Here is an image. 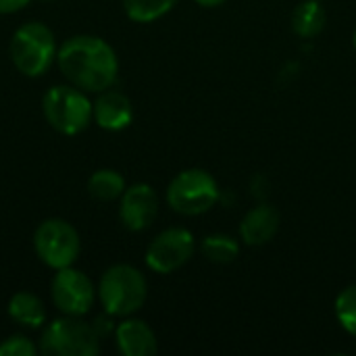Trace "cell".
Listing matches in <instances>:
<instances>
[{
  "instance_id": "obj_1",
  "label": "cell",
  "mask_w": 356,
  "mask_h": 356,
  "mask_svg": "<svg viewBox=\"0 0 356 356\" xmlns=\"http://www.w3.org/2000/svg\"><path fill=\"white\" fill-rule=\"evenodd\" d=\"M60 73L83 92L108 90L119 73V60L111 44L96 35H73L56 52Z\"/></svg>"
},
{
  "instance_id": "obj_2",
  "label": "cell",
  "mask_w": 356,
  "mask_h": 356,
  "mask_svg": "<svg viewBox=\"0 0 356 356\" xmlns=\"http://www.w3.org/2000/svg\"><path fill=\"white\" fill-rule=\"evenodd\" d=\"M148 296L146 277L131 265L108 267L98 284V298L111 317H129L140 311Z\"/></svg>"
},
{
  "instance_id": "obj_3",
  "label": "cell",
  "mask_w": 356,
  "mask_h": 356,
  "mask_svg": "<svg viewBox=\"0 0 356 356\" xmlns=\"http://www.w3.org/2000/svg\"><path fill=\"white\" fill-rule=\"evenodd\" d=\"M54 33L40 21L21 25L10 38V58L27 77L44 75L56 58Z\"/></svg>"
},
{
  "instance_id": "obj_4",
  "label": "cell",
  "mask_w": 356,
  "mask_h": 356,
  "mask_svg": "<svg viewBox=\"0 0 356 356\" xmlns=\"http://www.w3.org/2000/svg\"><path fill=\"white\" fill-rule=\"evenodd\" d=\"M40 353L46 356H94L100 353V334L79 317H58L46 325L40 338Z\"/></svg>"
},
{
  "instance_id": "obj_5",
  "label": "cell",
  "mask_w": 356,
  "mask_h": 356,
  "mask_svg": "<svg viewBox=\"0 0 356 356\" xmlns=\"http://www.w3.org/2000/svg\"><path fill=\"white\" fill-rule=\"evenodd\" d=\"M42 111L46 121L65 136L83 131L94 119L92 102L75 86H52L42 98Z\"/></svg>"
},
{
  "instance_id": "obj_6",
  "label": "cell",
  "mask_w": 356,
  "mask_h": 356,
  "mask_svg": "<svg viewBox=\"0 0 356 356\" xmlns=\"http://www.w3.org/2000/svg\"><path fill=\"white\" fill-rule=\"evenodd\" d=\"M219 200V186L204 169H186L173 177L167 188V202L175 213L202 215Z\"/></svg>"
},
{
  "instance_id": "obj_7",
  "label": "cell",
  "mask_w": 356,
  "mask_h": 356,
  "mask_svg": "<svg viewBox=\"0 0 356 356\" xmlns=\"http://www.w3.org/2000/svg\"><path fill=\"white\" fill-rule=\"evenodd\" d=\"M33 248L44 265L58 271L77 261L81 252V240L77 229L65 219H46L33 234Z\"/></svg>"
},
{
  "instance_id": "obj_8",
  "label": "cell",
  "mask_w": 356,
  "mask_h": 356,
  "mask_svg": "<svg viewBox=\"0 0 356 356\" xmlns=\"http://www.w3.org/2000/svg\"><path fill=\"white\" fill-rule=\"evenodd\" d=\"M194 236L184 227H171L161 232L146 250V265L156 273H173L181 269L194 254Z\"/></svg>"
},
{
  "instance_id": "obj_9",
  "label": "cell",
  "mask_w": 356,
  "mask_h": 356,
  "mask_svg": "<svg viewBox=\"0 0 356 356\" xmlns=\"http://www.w3.org/2000/svg\"><path fill=\"white\" fill-rule=\"evenodd\" d=\"M50 294L54 307L63 315H71V317L86 315L96 300V288L92 280L73 267H65L56 271L50 286Z\"/></svg>"
},
{
  "instance_id": "obj_10",
  "label": "cell",
  "mask_w": 356,
  "mask_h": 356,
  "mask_svg": "<svg viewBox=\"0 0 356 356\" xmlns=\"http://www.w3.org/2000/svg\"><path fill=\"white\" fill-rule=\"evenodd\" d=\"M121 223L129 232H142L150 227L159 215V196L148 184H134L125 188L119 207Z\"/></svg>"
},
{
  "instance_id": "obj_11",
  "label": "cell",
  "mask_w": 356,
  "mask_h": 356,
  "mask_svg": "<svg viewBox=\"0 0 356 356\" xmlns=\"http://www.w3.org/2000/svg\"><path fill=\"white\" fill-rule=\"evenodd\" d=\"M94 113V121L106 129V131H119V129H125L131 119H134V106H131V100L117 92V90H102L98 92V98L96 102L92 104Z\"/></svg>"
},
{
  "instance_id": "obj_12",
  "label": "cell",
  "mask_w": 356,
  "mask_h": 356,
  "mask_svg": "<svg viewBox=\"0 0 356 356\" xmlns=\"http://www.w3.org/2000/svg\"><path fill=\"white\" fill-rule=\"evenodd\" d=\"M115 340L125 356H152L159 350L154 332L140 319H125L119 323L115 327Z\"/></svg>"
},
{
  "instance_id": "obj_13",
  "label": "cell",
  "mask_w": 356,
  "mask_h": 356,
  "mask_svg": "<svg viewBox=\"0 0 356 356\" xmlns=\"http://www.w3.org/2000/svg\"><path fill=\"white\" fill-rule=\"evenodd\" d=\"M277 229H280V213L269 204H261L254 207L250 213H246L240 225V236L242 242L248 246H263L275 238Z\"/></svg>"
},
{
  "instance_id": "obj_14",
  "label": "cell",
  "mask_w": 356,
  "mask_h": 356,
  "mask_svg": "<svg viewBox=\"0 0 356 356\" xmlns=\"http://www.w3.org/2000/svg\"><path fill=\"white\" fill-rule=\"evenodd\" d=\"M8 317L23 327L38 330L46 323V307L35 294L17 292L8 300Z\"/></svg>"
},
{
  "instance_id": "obj_15",
  "label": "cell",
  "mask_w": 356,
  "mask_h": 356,
  "mask_svg": "<svg viewBox=\"0 0 356 356\" xmlns=\"http://www.w3.org/2000/svg\"><path fill=\"white\" fill-rule=\"evenodd\" d=\"M327 15L319 0H305L292 15V27L300 38H315L323 31Z\"/></svg>"
},
{
  "instance_id": "obj_16",
  "label": "cell",
  "mask_w": 356,
  "mask_h": 356,
  "mask_svg": "<svg viewBox=\"0 0 356 356\" xmlns=\"http://www.w3.org/2000/svg\"><path fill=\"white\" fill-rule=\"evenodd\" d=\"M88 192H90V196L94 200L111 202V200H117V198L123 196L125 179H123L121 173H117L113 169H98L88 179Z\"/></svg>"
},
{
  "instance_id": "obj_17",
  "label": "cell",
  "mask_w": 356,
  "mask_h": 356,
  "mask_svg": "<svg viewBox=\"0 0 356 356\" xmlns=\"http://www.w3.org/2000/svg\"><path fill=\"white\" fill-rule=\"evenodd\" d=\"M179 0H123V8L131 21L150 23L167 15Z\"/></svg>"
},
{
  "instance_id": "obj_18",
  "label": "cell",
  "mask_w": 356,
  "mask_h": 356,
  "mask_svg": "<svg viewBox=\"0 0 356 356\" xmlns=\"http://www.w3.org/2000/svg\"><path fill=\"white\" fill-rule=\"evenodd\" d=\"M202 252L211 263L227 265V263H234L238 259L240 244L232 236L215 234V236H209V238L202 240Z\"/></svg>"
},
{
  "instance_id": "obj_19",
  "label": "cell",
  "mask_w": 356,
  "mask_h": 356,
  "mask_svg": "<svg viewBox=\"0 0 356 356\" xmlns=\"http://www.w3.org/2000/svg\"><path fill=\"white\" fill-rule=\"evenodd\" d=\"M336 317L350 336H356V284L342 290L336 298Z\"/></svg>"
},
{
  "instance_id": "obj_20",
  "label": "cell",
  "mask_w": 356,
  "mask_h": 356,
  "mask_svg": "<svg viewBox=\"0 0 356 356\" xmlns=\"http://www.w3.org/2000/svg\"><path fill=\"white\" fill-rule=\"evenodd\" d=\"M38 353L35 344L27 336H10L0 344V356H33Z\"/></svg>"
},
{
  "instance_id": "obj_21",
  "label": "cell",
  "mask_w": 356,
  "mask_h": 356,
  "mask_svg": "<svg viewBox=\"0 0 356 356\" xmlns=\"http://www.w3.org/2000/svg\"><path fill=\"white\" fill-rule=\"evenodd\" d=\"M29 0H0V15H10L27 6Z\"/></svg>"
},
{
  "instance_id": "obj_22",
  "label": "cell",
  "mask_w": 356,
  "mask_h": 356,
  "mask_svg": "<svg viewBox=\"0 0 356 356\" xmlns=\"http://www.w3.org/2000/svg\"><path fill=\"white\" fill-rule=\"evenodd\" d=\"M194 2L200 4V6H207V8H215V6H221L227 0H194Z\"/></svg>"
},
{
  "instance_id": "obj_23",
  "label": "cell",
  "mask_w": 356,
  "mask_h": 356,
  "mask_svg": "<svg viewBox=\"0 0 356 356\" xmlns=\"http://www.w3.org/2000/svg\"><path fill=\"white\" fill-rule=\"evenodd\" d=\"M353 44H355V48H356V29H355V38H353Z\"/></svg>"
}]
</instances>
